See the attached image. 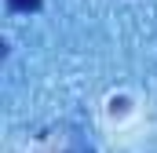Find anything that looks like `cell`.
<instances>
[{
  "label": "cell",
  "mask_w": 157,
  "mask_h": 153,
  "mask_svg": "<svg viewBox=\"0 0 157 153\" xmlns=\"http://www.w3.org/2000/svg\"><path fill=\"white\" fill-rule=\"evenodd\" d=\"M7 4H11L15 11H37L40 7V0H7Z\"/></svg>",
  "instance_id": "obj_1"
}]
</instances>
